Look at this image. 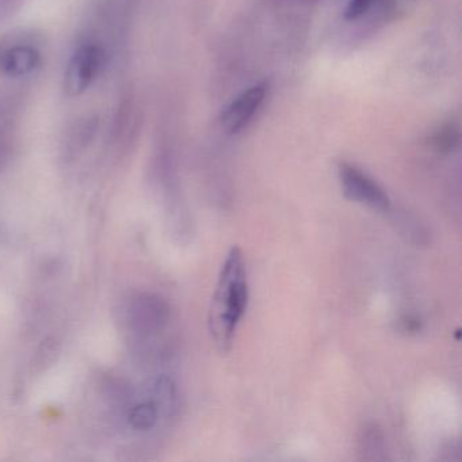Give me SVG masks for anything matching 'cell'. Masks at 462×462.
<instances>
[{
  "mask_svg": "<svg viewBox=\"0 0 462 462\" xmlns=\"http://www.w3.org/2000/svg\"><path fill=\"white\" fill-rule=\"evenodd\" d=\"M359 453L365 459H385V442L381 430L375 426L365 427L359 438Z\"/></svg>",
  "mask_w": 462,
  "mask_h": 462,
  "instance_id": "8",
  "label": "cell"
},
{
  "mask_svg": "<svg viewBox=\"0 0 462 462\" xmlns=\"http://www.w3.org/2000/svg\"><path fill=\"white\" fill-rule=\"evenodd\" d=\"M247 304L248 281L245 256L239 247H232L221 266L208 316L210 337L220 353L226 354L231 350Z\"/></svg>",
  "mask_w": 462,
  "mask_h": 462,
  "instance_id": "1",
  "label": "cell"
},
{
  "mask_svg": "<svg viewBox=\"0 0 462 462\" xmlns=\"http://www.w3.org/2000/svg\"><path fill=\"white\" fill-rule=\"evenodd\" d=\"M105 53L96 44L82 45L75 52L64 75V90L69 97L80 96L98 77L104 66Z\"/></svg>",
  "mask_w": 462,
  "mask_h": 462,
  "instance_id": "5",
  "label": "cell"
},
{
  "mask_svg": "<svg viewBox=\"0 0 462 462\" xmlns=\"http://www.w3.org/2000/svg\"><path fill=\"white\" fill-rule=\"evenodd\" d=\"M269 90V83L259 82L235 97L221 113L220 123L224 131L231 134L245 131L263 106Z\"/></svg>",
  "mask_w": 462,
  "mask_h": 462,
  "instance_id": "4",
  "label": "cell"
},
{
  "mask_svg": "<svg viewBox=\"0 0 462 462\" xmlns=\"http://www.w3.org/2000/svg\"><path fill=\"white\" fill-rule=\"evenodd\" d=\"M337 178L346 199L377 212L391 210V199L386 191L356 164L342 162L337 167Z\"/></svg>",
  "mask_w": 462,
  "mask_h": 462,
  "instance_id": "3",
  "label": "cell"
},
{
  "mask_svg": "<svg viewBox=\"0 0 462 462\" xmlns=\"http://www.w3.org/2000/svg\"><path fill=\"white\" fill-rule=\"evenodd\" d=\"M40 55L34 48L18 45L6 51L0 59V67L6 74L20 78L32 74L39 67Z\"/></svg>",
  "mask_w": 462,
  "mask_h": 462,
  "instance_id": "6",
  "label": "cell"
},
{
  "mask_svg": "<svg viewBox=\"0 0 462 462\" xmlns=\"http://www.w3.org/2000/svg\"><path fill=\"white\" fill-rule=\"evenodd\" d=\"M374 2L375 0H348L345 10L346 20L356 21L364 17L372 9Z\"/></svg>",
  "mask_w": 462,
  "mask_h": 462,
  "instance_id": "10",
  "label": "cell"
},
{
  "mask_svg": "<svg viewBox=\"0 0 462 462\" xmlns=\"http://www.w3.org/2000/svg\"><path fill=\"white\" fill-rule=\"evenodd\" d=\"M124 312V320L129 331L140 343L161 334L170 319L167 302L152 293L134 294L126 302Z\"/></svg>",
  "mask_w": 462,
  "mask_h": 462,
  "instance_id": "2",
  "label": "cell"
},
{
  "mask_svg": "<svg viewBox=\"0 0 462 462\" xmlns=\"http://www.w3.org/2000/svg\"><path fill=\"white\" fill-rule=\"evenodd\" d=\"M458 129L453 125L443 126L440 131L435 134L434 139H432L435 150L439 151V152H450L454 150V147L458 145Z\"/></svg>",
  "mask_w": 462,
  "mask_h": 462,
  "instance_id": "9",
  "label": "cell"
},
{
  "mask_svg": "<svg viewBox=\"0 0 462 462\" xmlns=\"http://www.w3.org/2000/svg\"><path fill=\"white\" fill-rule=\"evenodd\" d=\"M159 407L161 404L156 402L155 397L134 402L126 412V421L134 431L152 430L159 419Z\"/></svg>",
  "mask_w": 462,
  "mask_h": 462,
  "instance_id": "7",
  "label": "cell"
}]
</instances>
